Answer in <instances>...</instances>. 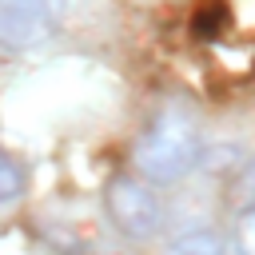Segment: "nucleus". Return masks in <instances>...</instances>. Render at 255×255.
Segmentation results:
<instances>
[{
	"instance_id": "1",
	"label": "nucleus",
	"mask_w": 255,
	"mask_h": 255,
	"mask_svg": "<svg viewBox=\"0 0 255 255\" xmlns=\"http://www.w3.org/2000/svg\"><path fill=\"white\" fill-rule=\"evenodd\" d=\"M203 155V131L191 112L167 104L139 135L135 143V167L147 183H175L199 167Z\"/></svg>"
},
{
	"instance_id": "2",
	"label": "nucleus",
	"mask_w": 255,
	"mask_h": 255,
	"mask_svg": "<svg viewBox=\"0 0 255 255\" xmlns=\"http://www.w3.org/2000/svg\"><path fill=\"white\" fill-rule=\"evenodd\" d=\"M104 215L124 239H151L163 227V199L139 175H112L104 187Z\"/></svg>"
},
{
	"instance_id": "3",
	"label": "nucleus",
	"mask_w": 255,
	"mask_h": 255,
	"mask_svg": "<svg viewBox=\"0 0 255 255\" xmlns=\"http://www.w3.org/2000/svg\"><path fill=\"white\" fill-rule=\"evenodd\" d=\"M68 12V0H0V48L24 52L44 44Z\"/></svg>"
},
{
	"instance_id": "4",
	"label": "nucleus",
	"mask_w": 255,
	"mask_h": 255,
	"mask_svg": "<svg viewBox=\"0 0 255 255\" xmlns=\"http://www.w3.org/2000/svg\"><path fill=\"white\" fill-rule=\"evenodd\" d=\"M163 255H227V247H223V239L215 231H187Z\"/></svg>"
},
{
	"instance_id": "5",
	"label": "nucleus",
	"mask_w": 255,
	"mask_h": 255,
	"mask_svg": "<svg viewBox=\"0 0 255 255\" xmlns=\"http://www.w3.org/2000/svg\"><path fill=\"white\" fill-rule=\"evenodd\" d=\"M24 183H28V175H24L20 159H16V155H8V151L0 147V203L20 199V195H24Z\"/></svg>"
},
{
	"instance_id": "6",
	"label": "nucleus",
	"mask_w": 255,
	"mask_h": 255,
	"mask_svg": "<svg viewBox=\"0 0 255 255\" xmlns=\"http://www.w3.org/2000/svg\"><path fill=\"white\" fill-rule=\"evenodd\" d=\"M231 199L239 211H251L255 207V155L235 171V183H231Z\"/></svg>"
},
{
	"instance_id": "7",
	"label": "nucleus",
	"mask_w": 255,
	"mask_h": 255,
	"mask_svg": "<svg viewBox=\"0 0 255 255\" xmlns=\"http://www.w3.org/2000/svg\"><path fill=\"white\" fill-rule=\"evenodd\" d=\"M235 255H255V207L251 211H239V223H235Z\"/></svg>"
}]
</instances>
